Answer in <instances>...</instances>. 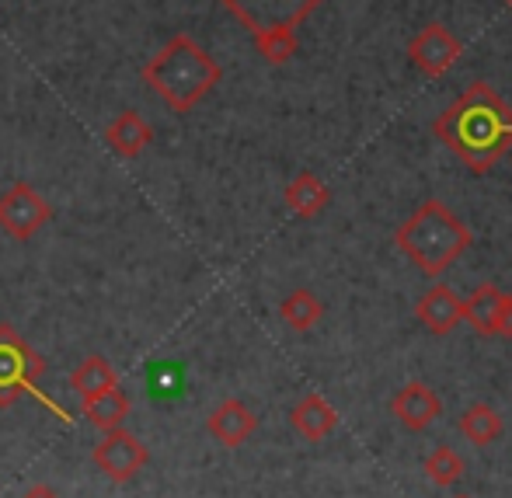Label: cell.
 <instances>
[{
    "label": "cell",
    "mask_w": 512,
    "mask_h": 498,
    "mask_svg": "<svg viewBox=\"0 0 512 498\" xmlns=\"http://www.w3.org/2000/svg\"><path fill=\"white\" fill-rule=\"evenodd\" d=\"M432 133L464 161V168L485 175L512 150V105L492 91V84L478 81L432 122Z\"/></svg>",
    "instance_id": "cell-1"
},
{
    "label": "cell",
    "mask_w": 512,
    "mask_h": 498,
    "mask_svg": "<svg viewBox=\"0 0 512 498\" xmlns=\"http://www.w3.org/2000/svg\"><path fill=\"white\" fill-rule=\"evenodd\" d=\"M457 429H460V436L464 439H471L474 446H488V443H495V439L502 436V415L492 408V404H471V408L460 415V422H457Z\"/></svg>",
    "instance_id": "cell-17"
},
{
    "label": "cell",
    "mask_w": 512,
    "mask_h": 498,
    "mask_svg": "<svg viewBox=\"0 0 512 498\" xmlns=\"http://www.w3.org/2000/svg\"><path fill=\"white\" fill-rule=\"evenodd\" d=\"M251 35L269 28H297L324 0H220Z\"/></svg>",
    "instance_id": "cell-6"
},
{
    "label": "cell",
    "mask_w": 512,
    "mask_h": 498,
    "mask_svg": "<svg viewBox=\"0 0 512 498\" xmlns=\"http://www.w3.org/2000/svg\"><path fill=\"white\" fill-rule=\"evenodd\" d=\"M321 314H324V303L310 290H293L290 297L279 303V317H283L293 331H310L321 321Z\"/></svg>",
    "instance_id": "cell-20"
},
{
    "label": "cell",
    "mask_w": 512,
    "mask_h": 498,
    "mask_svg": "<svg viewBox=\"0 0 512 498\" xmlns=\"http://www.w3.org/2000/svg\"><path fill=\"white\" fill-rule=\"evenodd\" d=\"M495 335H499V338H512V297H509V293H502L499 317H495Z\"/></svg>",
    "instance_id": "cell-22"
},
{
    "label": "cell",
    "mask_w": 512,
    "mask_h": 498,
    "mask_svg": "<svg viewBox=\"0 0 512 498\" xmlns=\"http://www.w3.org/2000/svg\"><path fill=\"white\" fill-rule=\"evenodd\" d=\"M328 202H331L328 185H324L317 175H310V171H300V175L286 185V206H290L297 216H304V220L317 216Z\"/></svg>",
    "instance_id": "cell-15"
},
{
    "label": "cell",
    "mask_w": 512,
    "mask_h": 498,
    "mask_svg": "<svg viewBox=\"0 0 512 498\" xmlns=\"http://www.w3.org/2000/svg\"><path fill=\"white\" fill-rule=\"evenodd\" d=\"M453 498H471V495H453Z\"/></svg>",
    "instance_id": "cell-24"
},
{
    "label": "cell",
    "mask_w": 512,
    "mask_h": 498,
    "mask_svg": "<svg viewBox=\"0 0 512 498\" xmlns=\"http://www.w3.org/2000/svg\"><path fill=\"white\" fill-rule=\"evenodd\" d=\"M251 39H255V49L262 53V60L272 63V67L290 63L300 49L297 28H269V32H258V35H251Z\"/></svg>",
    "instance_id": "cell-19"
},
{
    "label": "cell",
    "mask_w": 512,
    "mask_h": 498,
    "mask_svg": "<svg viewBox=\"0 0 512 498\" xmlns=\"http://www.w3.org/2000/svg\"><path fill=\"white\" fill-rule=\"evenodd\" d=\"M415 314L432 335H450V331L464 321V300H460L446 283H436L422 300L415 303Z\"/></svg>",
    "instance_id": "cell-11"
},
{
    "label": "cell",
    "mask_w": 512,
    "mask_h": 498,
    "mask_svg": "<svg viewBox=\"0 0 512 498\" xmlns=\"http://www.w3.org/2000/svg\"><path fill=\"white\" fill-rule=\"evenodd\" d=\"M499 303H502V290L492 283L478 286L471 297L464 300V321H471L481 335H495V317H499Z\"/></svg>",
    "instance_id": "cell-18"
},
{
    "label": "cell",
    "mask_w": 512,
    "mask_h": 498,
    "mask_svg": "<svg viewBox=\"0 0 512 498\" xmlns=\"http://www.w3.org/2000/svg\"><path fill=\"white\" fill-rule=\"evenodd\" d=\"M108 387H119V373L115 366L108 363L105 356H88L77 363V370L70 373V391L81 394V401H91L98 398Z\"/></svg>",
    "instance_id": "cell-14"
},
{
    "label": "cell",
    "mask_w": 512,
    "mask_h": 498,
    "mask_svg": "<svg viewBox=\"0 0 512 498\" xmlns=\"http://www.w3.org/2000/svg\"><path fill=\"white\" fill-rule=\"evenodd\" d=\"M21 498H60V495H56V492H53V488H49V485H32V488H28L25 495H21Z\"/></svg>",
    "instance_id": "cell-23"
},
{
    "label": "cell",
    "mask_w": 512,
    "mask_h": 498,
    "mask_svg": "<svg viewBox=\"0 0 512 498\" xmlns=\"http://www.w3.org/2000/svg\"><path fill=\"white\" fill-rule=\"evenodd\" d=\"M129 411H133V404H129V398L119 391V387H108V391H102L98 398L81 404V415L102 432L119 429V425L129 418Z\"/></svg>",
    "instance_id": "cell-16"
},
{
    "label": "cell",
    "mask_w": 512,
    "mask_h": 498,
    "mask_svg": "<svg viewBox=\"0 0 512 498\" xmlns=\"http://www.w3.org/2000/svg\"><path fill=\"white\" fill-rule=\"evenodd\" d=\"M391 411L408 432H425L439 418L443 401H439L436 391H432V387H425L422 380H411V384H405L398 394H394Z\"/></svg>",
    "instance_id": "cell-9"
},
{
    "label": "cell",
    "mask_w": 512,
    "mask_h": 498,
    "mask_svg": "<svg viewBox=\"0 0 512 498\" xmlns=\"http://www.w3.org/2000/svg\"><path fill=\"white\" fill-rule=\"evenodd\" d=\"M506 7H509V11H512V0H506Z\"/></svg>",
    "instance_id": "cell-25"
},
{
    "label": "cell",
    "mask_w": 512,
    "mask_h": 498,
    "mask_svg": "<svg viewBox=\"0 0 512 498\" xmlns=\"http://www.w3.org/2000/svg\"><path fill=\"white\" fill-rule=\"evenodd\" d=\"M91 457H95L98 471H102L108 481H115V485L133 481L136 474L150 464V450L133 436V432L122 429V425L119 429H108L105 436L98 439V446H95Z\"/></svg>",
    "instance_id": "cell-7"
},
{
    "label": "cell",
    "mask_w": 512,
    "mask_h": 498,
    "mask_svg": "<svg viewBox=\"0 0 512 498\" xmlns=\"http://www.w3.org/2000/svg\"><path fill=\"white\" fill-rule=\"evenodd\" d=\"M206 429H209V436H213L216 443H223V446H241V443H248V439L255 436L258 418H255V411H251L244 401L227 398L223 404H216V408L209 411Z\"/></svg>",
    "instance_id": "cell-10"
},
{
    "label": "cell",
    "mask_w": 512,
    "mask_h": 498,
    "mask_svg": "<svg viewBox=\"0 0 512 498\" xmlns=\"http://www.w3.org/2000/svg\"><path fill=\"white\" fill-rule=\"evenodd\" d=\"M460 53H464V42H460L446 25H439V21L425 25L422 32L408 42V60L415 63L425 77H432V81L443 77L446 70L460 60Z\"/></svg>",
    "instance_id": "cell-8"
},
{
    "label": "cell",
    "mask_w": 512,
    "mask_h": 498,
    "mask_svg": "<svg viewBox=\"0 0 512 498\" xmlns=\"http://www.w3.org/2000/svg\"><path fill=\"white\" fill-rule=\"evenodd\" d=\"M46 373V359L11 328L0 324V408H11Z\"/></svg>",
    "instance_id": "cell-4"
},
{
    "label": "cell",
    "mask_w": 512,
    "mask_h": 498,
    "mask_svg": "<svg viewBox=\"0 0 512 498\" xmlns=\"http://www.w3.org/2000/svg\"><path fill=\"white\" fill-rule=\"evenodd\" d=\"M394 244L425 276L436 279L471 248V230L450 213V206H443L439 199H425L398 227Z\"/></svg>",
    "instance_id": "cell-3"
},
{
    "label": "cell",
    "mask_w": 512,
    "mask_h": 498,
    "mask_svg": "<svg viewBox=\"0 0 512 498\" xmlns=\"http://www.w3.org/2000/svg\"><path fill=\"white\" fill-rule=\"evenodd\" d=\"M220 77V63L185 32L171 35L161 53L140 70V81L178 115L192 112L220 84Z\"/></svg>",
    "instance_id": "cell-2"
},
{
    "label": "cell",
    "mask_w": 512,
    "mask_h": 498,
    "mask_svg": "<svg viewBox=\"0 0 512 498\" xmlns=\"http://www.w3.org/2000/svg\"><path fill=\"white\" fill-rule=\"evenodd\" d=\"M53 220V206L28 182H14L0 196V230L14 241H32Z\"/></svg>",
    "instance_id": "cell-5"
},
{
    "label": "cell",
    "mask_w": 512,
    "mask_h": 498,
    "mask_svg": "<svg viewBox=\"0 0 512 498\" xmlns=\"http://www.w3.org/2000/svg\"><path fill=\"white\" fill-rule=\"evenodd\" d=\"M425 478L436 488H453L464 478V460H460L450 446H439V450H432L429 460H425Z\"/></svg>",
    "instance_id": "cell-21"
},
{
    "label": "cell",
    "mask_w": 512,
    "mask_h": 498,
    "mask_svg": "<svg viewBox=\"0 0 512 498\" xmlns=\"http://www.w3.org/2000/svg\"><path fill=\"white\" fill-rule=\"evenodd\" d=\"M150 140H154V129H150V122L143 119L140 112H122L119 119L112 122V126L105 129V143L112 154L126 157V161H133V157H140L143 150L150 147Z\"/></svg>",
    "instance_id": "cell-13"
},
{
    "label": "cell",
    "mask_w": 512,
    "mask_h": 498,
    "mask_svg": "<svg viewBox=\"0 0 512 498\" xmlns=\"http://www.w3.org/2000/svg\"><path fill=\"white\" fill-rule=\"evenodd\" d=\"M290 425L307 439V443H321V439H328L331 432L338 429V411L331 408L321 394H307V398H300L293 404Z\"/></svg>",
    "instance_id": "cell-12"
}]
</instances>
